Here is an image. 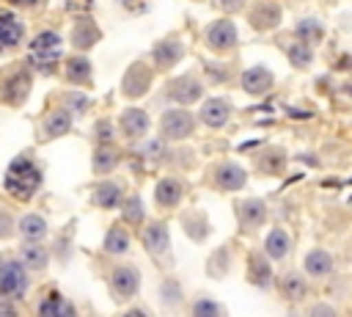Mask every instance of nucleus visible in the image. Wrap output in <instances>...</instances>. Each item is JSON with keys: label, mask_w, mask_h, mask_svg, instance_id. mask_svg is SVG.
I'll list each match as a JSON object with an SVG mask.
<instances>
[{"label": "nucleus", "mask_w": 352, "mask_h": 317, "mask_svg": "<svg viewBox=\"0 0 352 317\" xmlns=\"http://www.w3.org/2000/svg\"><path fill=\"white\" fill-rule=\"evenodd\" d=\"M60 47H63L60 36H58L55 30H44V33H38V36L30 41V55H28V61H30L33 69H38V72H52L55 63L60 61Z\"/></svg>", "instance_id": "nucleus-2"}, {"label": "nucleus", "mask_w": 352, "mask_h": 317, "mask_svg": "<svg viewBox=\"0 0 352 317\" xmlns=\"http://www.w3.org/2000/svg\"><path fill=\"white\" fill-rule=\"evenodd\" d=\"M96 141H99V143H110V141H113V124H110L107 119L96 121Z\"/></svg>", "instance_id": "nucleus-42"}, {"label": "nucleus", "mask_w": 352, "mask_h": 317, "mask_svg": "<svg viewBox=\"0 0 352 317\" xmlns=\"http://www.w3.org/2000/svg\"><path fill=\"white\" fill-rule=\"evenodd\" d=\"M289 251H292V237L286 234V229H272L264 240V254L270 259H283L289 256Z\"/></svg>", "instance_id": "nucleus-26"}, {"label": "nucleus", "mask_w": 352, "mask_h": 317, "mask_svg": "<svg viewBox=\"0 0 352 317\" xmlns=\"http://www.w3.org/2000/svg\"><path fill=\"white\" fill-rule=\"evenodd\" d=\"M256 168H258V174H264V176H278L283 168H286V152H280V149H264L261 154H258V160H256Z\"/></svg>", "instance_id": "nucleus-23"}, {"label": "nucleus", "mask_w": 352, "mask_h": 317, "mask_svg": "<svg viewBox=\"0 0 352 317\" xmlns=\"http://www.w3.org/2000/svg\"><path fill=\"white\" fill-rule=\"evenodd\" d=\"M278 289H280V295H283L286 300H292V303H294V300H302L305 292H308L305 278H302L300 273H286V276H280Z\"/></svg>", "instance_id": "nucleus-27"}, {"label": "nucleus", "mask_w": 352, "mask_h": 317, "mask_svg": "<svg viewBox=\"0 0 352 317\" xmlns=\"http://www.w3.org/2000/svg\"><path fill=\"white\" fill-rule=\"evenodd\" d=\"M118 165V149L110 143H99L94 152V171L96 174H110Z\"/></svg>", "instance_id": "nucleus-31"}, {"label": "nucleus", "mask_w": 352, "mask_h": 317, "mask_svg": "<svg viewBox=\"0 0 352 317\" xmlns=\"http://www.w3.org/2000/svg\"><path fill=\"white\" fill-rule=\"evenodd\" d=\"M22 262H25L28 267H33V270H41V267L47 265V251H44L38 243H28V245L22 248Z\"/></svg>", "instance_id": "nucleus-37"}, {"label": "nucleus", "mask_w": 352, "mask_h": 317, "mask_svg": "<svg viewBox=\"0 0 352 317\" xmlns=\"http://www.w3.org/2000/svg\"><path fill=\"white\" fill-rule=\"evenodd\" d=\"M212 179H214V187L217 190H239L245 182H248V171L242 168V165H236V163H220L217 168H214V174H212Z\"/></svg>", "instance_id": "nucleus-11"}, {"label": "nucleus", "mask_w": 352, "mask_h": 317, "mask_svg": "<svg viewBox=\"0 0 352 317\" xmlns=\"http://www.w3.org/2000/svg\"><path fill=\"white\" fill-rule=\"evenodd\" d=\"M118 124H121V132H124L129 141H135V138H140V135L148 130V116H146V110H140V108H126V110L121 113Z\"/></svg>", "instance_id": "nucleus-21"}, {"label": "nucleus", "mask_w": 352, "mask_h": 317, "mask_svg": "<svg viewBox=\"0 0 352 317\" xmlns=\"http://www.w3.org/2000/svg\"><path fill=\"white\" fill-rule=\"evenodd\" d=\"M234 212H236V221L245 232L250 229H258L264 221H267V204L261 198H245V201H236L234 204Z\"/></svg>", "instance_id": "nucleus-9"}, {"label": "nucleus", "mask_w": 352, "mask_h": 317, "mask_svg": "<svg viewBox=\"0 0 352 317\" xmlns=\"http://www.w3.org/2000/svg\"><path fill=\"white\" fill-rule=\"evenodd\" d=\"M11 6H25V8H33V6H41L44 0H8Z\"/></svg>", "instance_id": "nucleus-45"}, {"label": "nucleus", "mask_w": 352, "mask_h": 317, "mask_svg": "<svg viewBox=\"0 0 352 317\" xmlns=\"http://www.w3.org/2000/svg\"><path fill=\"white\" fill-rule=\"evenodd\" d=\"M201 124L212 127V130H220L228 119H231V102L228 99H220V96H212L201 105V113H198Z\"/></svg>", "instance_id": "nucleus-13"}, {"label": "nucleus", "mask_w": 352, "mask_h": 317, "mask_svg": "<svg viewBox=\"0 0 352 317\" xmlns=\"http://www.w3.org/2000/svg\"><path fill=\"white\" fill-rule=\"evenodd\" d=\"M63 74L69 83H77V85H91V61L82 58V55H72L63 66Z\"/></svg>", "instance_id": "nucleus-25"}, {"label": "nucleus", "mask_w": 352, "mask_h": 317, "mask_svg": "<svg viewBox=\"0 0 352 317\" xmlns=\"http://www.w3.org/2000/svg\"><path fill=\"white\" fill-rule=\"evenodd\" d=\"M160 130L168 141H182V138H190L192 130H195V116L187 113L184 108H170L162 113L160 119Z\"/></svg>", "instance_id": "nucleus-4"}, {"label": "nucleus", "mask_w": 352, "mask_h": 317, "mask_svg": "<svg viewBox=\"0 0 352 317\" xmlns=\"http://www.w3.org/2000/svg\"><path fill=\"white\" fill-rule=\"evenodd\" d=\"M0 314H16V306L11 303V298H0Z\"/></svg>", "instance_id": "nucleus-44"}, {"label": "nucleus", "mask_w": 352, "mask_h": 317, "mask_svg": "<svg viewBox=\"0 0 352 317\" xmlns=\"http://www.w3.org/2000/svg\"><path fill=\"white\" fill-rule=\"evenodd\" d=\"M124 201V185L116 182V179H107V182H99L94 187V204L102 207V209H116L118 204Z\"/></svg>", "instance_id": "nucleus-20"}, {"label": "nucleus", "mask_w": 352, "mask_h": 317, "mask_svg": "<svg viewBox=\"0 0 352 317\" xmlns=\"http://www.w3.org/2000/svg\"><path fill=\"white\" fill-rule=\"evenodd\" d=\"M41 179H44V176H41L38 163H36L30 154H19V157H14V160L8 163L6 176H3V187H6L14 198L28 201V198H33V196L38 193Z\"/></svg>", "instance_id": "nucleus-1"}, {"label": "nucleus", "mask_w": 352, "mask_h": 317, "mask_svg": "<svg viewBox=\"0 0 352 317\" xmlns=\"http://www.w3.org/2000/svg\"><path fill=\"white\" fill-rule=\"evenodd\" d=\"M121 215H124V223L140 226L143 223V201H140V196H129L124 201V207H121Z\"/></svg>", "instance_id": "nucleus-36"}, {"label": "nucleus", "mask_w": 352, "mask_h": 317, "mask_svg": "<svg viewBox=\"0 0 352 317\" xmlns=\"http://www.w3.org/2000/svg\"><path fill=\"white\" fill-rule=\"evenodd\" d=\"M217 3H220L226 11H242V6H245L248 0H217Z\"/></svg>", "instance_id": "nucleus-43"}, {"label": "nucleus", "mask_w": 352, "mask_h": 317, "mask_svg": "<svg viewBox=\"0 0 352 317\" xmlns=\"http://www.w3.org/2000/svg\"><path fill=\"white\" fill-rule=\"evenodd\" d=\"M25 39V25L16 14L3 11L0 14V55H6L8 50H14L19 41Z\"/></svg>", "instance_id": "nucleus-10"}, {"label": "nucleus", "mask_w": 352, "mask_h": 317, "mask_svg": "<svg viewBox=\"0 0 352 317\" xmlns=\"http://www.w3.org/2000/svg\"><path fill=\"white\" fill-rule=\"evenodd\" d=\"M162 152H165L162 141H148V143L143 146V157H146V163H154V165H157V160L162 157Z\"/></svg>", "instance_id": "nucleus-39"}, {"label": "nucleus", "mask_w": 352, "mask_h": 317, "mask_svg": "<svg viewBox=\"0 0 352 317\" xmlns=\"http://www.w3.org/2000/svg\"><path fill=\"white\" fill-rule=\"evenodd\" d=\"M294 36L300 39V41H305V44H319L322 39H324V25L319 22V19H300L297 25H294Z\"/></svg>", "instance_id": "nucleus-29"}, {"label": "nucleus", "mask_w": 352, "mask_h": 317, "mask_svg": "<svg viewBox=\"0 0 352 317\" xmlns=\"http://www.w3.org/2000/svg\"><path fill=\"white\" fill-rule=\"evenodd\" d=\"M226 309L220 306V303H214V300H209V298H198L195 303H192V314L195 317H217V314H223Z\"/></svg>", "instance_id": "nucleus-38"}, {"label": "nucleus", "mask_w": 352, "mask_h": 317, "mask_svg": "<svg viewBox=\"0 0 352 317\" xmlns=\"http://www.w3.org/2000/svg\"><path fill=\"white\" fill-rule=\"evenodd\" d=\"M182 226L187 229V234L192 237V240H206V234H209V221H206V215L204 212H190V215H184L182 218Z\"/></svg>", "instance_id": "nucleus-35"}, {"label": "nucleus", "mask_w": 352, "mask_h": 317, "mask_svg": "<svg viewBox=\"0 0 352 317\" xmlns=\"http://www.w3.org/2000/svg\"><path fill=\"white\" fill-rule=\"evenodd\" d=\"M206 44L217 52H226V50H234L236 47V28L231 19H214L209 28H206Z\"/></svg>", "instance_id": "nucleus-8"}, {"label": "nucleus", "mask_w": 352, "mask_h": 317, "mask_svg": "<svg viewBox=\"0 0 352 317\" xmlns=\"http://www.w3.org/2000/svg\"><path fill=\"white\" fill-rule=\"evenodd\" d=\"M63 105H69L72 110H77V113H80V110H85V108H88V99H85L82 94H63ZM69 108H66V110H69Z\"/></svg>", "instance_id": "nucleus-41"}, {"label": "nucleus", "mask_w": 352, "mask_h": 317, "mask_svg": "<svg viewBox=\"0 0 352 317\" xmlns=\"http://www.w3.org/2000/svg\"><path fill=\"white\" fill-rule=\"evenodd\" d=\"M314 47L311 44H305V41H294V44H289L286 47V58H289V63L294 66V69H308L311 63H314V52H311Z\"/></svg>", "instance_id": "nucleus-34"}, {"label": "nucleus", "mask_w": 352, "mask_h": 317, "mask_svg": "<svg viewBox=\"0 0 352 317\" xmlns=\"http://www.w3.org/2000/svg\"><path fill=\"white\" fill-rule=\"evenodd\" d=\"M28 292V265L19 259H0V298H22Z\"/></svg>", "instance_id": "nucleus-3"}, {"label": "nucleus", "mask_w": 352, "mask_h": 317, "mask_svg": "<svg viewBox=\"0 0 352 317\" xmlns=\"http://www.w3.org/2000/svg\"><path fill=\"white\" fill-rule=\"evenodd\" d=\"M179 298H182V287L176 281H165V287H162V303L170 306L173 300L179 303Z\"/></svg>", "instance_id": "nucleus-40"}, {"label": "nucleus", "mask_w": 352, "mask_h": 317, "mask_svg": "<svg viewBox=\"0 0 352 317\" xmlns=\"http://www.w3.org/2000/svg\"><path fill=\"white\" fill-rule=\"evenodd\" d=\"M302 267H305L308 276H314V278H324V276L333 270V256H330L327 251H322V248H314V251L305 254Z\"/></svg>", "instance_id": "nucleus-22"}, {"label": "nucleus", "mask_w": 352, "mask_h": 317, "mask_svg": "<svg viewBox=\"0 0 352 317\" xmlns=\"http://www.w3.org/2000/svg\"><path fill=\"white\" fill-rule=\"evenodd\" d=\"M165 96L170 102H176V105L187 108V105H192V102H198L204 96V85H201L198 77H192V72H187V74H182V77H176V80L168 83Z\"/></svg>", "instance_id": "nucleus-5"}, {"label": "nucleus", "mask_w": 352, "mask_h": 317, "mask_svg": "<svg viewBox=\"0 0 352 317\" xmlns=\"http://www.w3.org/2000/svg\"><path fill=\"white\" fill-rule=\"evenodd\" d=\"M72 41H74V47H77V50H88L91 44H96V41H99V30H96V25H94L88 17L77 19L74 33H72Z\"/></svg>", "instance_id": "nucleus-28"}, {"label": "nucleus", "mask_w": 352, "mask_h": 317, "mask_svg": "<svg viewBox=\"0 0 352 317\" xmlns=\"http://www.w3.org/2000/svg\"><path fill=\"white\" fill-rule=\"evenodd\" d=\"M151 58H154V66L157 69H170V66H176L184 58V44L179 39H173V36L170 39H162V41L154 44Z\"/></svg>", "instance_id": "nucleus-12"}, {"label": "nucleus", "mask_w": 352, "mask_h": 317, "mask_svg": "<svg viewBox=\"0 0 352 317\" xmlns=\"http://www.w3.org/2000/svg\"><path fill=\"white\" fill-rule=\"evenodd\" d=\"M19 234L28 240V243H38V240H44V234H47V221L41 218V215H25L22 221H19Z\"/></svg>", "instance_id": "nucleus-32"}, {"label": "nucleus", "mask_w": 352, "mask_h": 317, "mask_svg": "<svg viewBox=\"0 0 352 317\" xmlns=\"http://www.w3.org/2000/svg\"><path fill=\"white\" fill-rule=\"evenodd\" d=\"M140 240L146 245V251L160 259V262H168L170 259V237H168V226L162 221H151L143 232H140Z\"/></svg>", "instance_id": "nucleus-7"}, {"label": "nucleus", "mask_w": 352, "mask_h": 317, "mask_svg": "<svg viewBox=\"0 0 352 317\" xmlns=\"http://www.w3.org/2000/svg\"><path fill=\"white\" fill-rule=\"evenodd\" d=\"M248 281L258 289L272 287V265H270L267 254H258V251L248 254Z\"/></svg>", "instance_id": "nucleus-14"}, {"label": "nucleus", "mask_w": 352, "mask_h": 317, "mask_svg": "<svg viewBox=\"0 0 352 317\" xmlns=\"http://www.w3.org/2000/svg\"><path fill=\"white\" fill-rule=\"evenodd\" d=\"M248 19H250V25L256 30H272L280 22V6L278 3H270V0H261V3H256L250 8Z\"/></svg>", "instance_id": "nucleus-17"}, {"label": "nucleus", "mask_w": 352, "mask_h": 317, "mask_svg": "<svg viewBox=\"0 0 352 317\" xmlns=\"http://www.w3.org/2000/svg\"><path fill=\"white\" fill-rule=\"evenodd\" d=\"M0 218H3V215H0Z\"/></svg>", "instance_id": "nucleus-47"}, {"label": "nucleus", "mask_w": 352, "mask_h": 317, "mask_svg": "<svg viewBox=\"0 0 352 317\" xmlns=\"http://www.w3.org/2000/svg\"><path fill=\"white\" fill-rule=\"evenodd\" d=\"M28 88H30L28 69H16V72H11V77L6 80V85H0V99L8 102V105H19V102H25Z\"/></svg>", "instance_id": "nucleus-15"}, {"label": "nucleus", "mask_w": 352, "mask_h": 317, "mask_svg": "<svg viewBox=\"0 0 352 317\" xmlns=\"http://www.w3.org/2000/svg\"><path fill=\"white\" fill-rule=\"evenodd\" d=\"M38 314L41 317H72L74 314V306L60 295V292H50L41 303H38Z\"/></svg>", "instance_id": "nucleus-24"}, {"label": "nucleus", "mask_w": 352, "mask_h": 317, "mask_svg": "<svg viewBox=\"0 0 352 317\" xmlns=\"http://www.w3.org/2000/svg\"><path fill=\"white\" fill-rule=\"evenodd\" d=\"M148 85H151V72H148L146 63H132L126 69V74H124V83H121L124 94L132 96V99L135 96H143L148 91Z\"/></svg>", "instance_id": "nucleus-16"}, {"label": "nucleus", "mask_w": 352, "mask_h": 317, "mask_svg": "<svg viewBox=\"0 0 352 317\" xmlns=\"http://www.w3.org/2000/svg\"><path fill=\"white\" fill-rule=\"evenodd\" d=\"M239 83H242V88H245L248 94H264V91L272 88L275 77H272V72H270L267 66H250V69L242 72Z\"/></svg>", "instance_id": "nucleus-19"}, {"label": "nucleus", "mask_w": 352, "mask_h": 317, "mask_svg": "<svg viewBox=\"0 0 352 317\" xmlns=\"http://www.w3.org/2000/svg\"><path fill=\"white\" fill-rule=\"evenodd\" d=\"M72 130V110H55V113H50L47 119H44V135L47 138H58V135H63V132H69Z\"/></svg>", "instance_id": "nucleus-30"}, {"label": "nucleus", "mask_w": 352, "mask_h": 317, "mask_svg": "<svg viewBox=\"0 0 352 317\" xmlns=\"http://www.w3.org/2000/svg\"><path fill=\"white\" fill-rule=\"evenodd\" d=\"M140 289V270L132 265H118L110 273V292L116 300H129Z\"/></svg>", "instance_id": "nucleus-6"}, {"label": "nucleus", "mask_w": 352, "mask_h": 317, "mask_svg": "<svg viewBox=\"0 0 352 317\" xmlns=\"http://www.w3.org/2000/svg\"><path fill=\"white\" fill-rule=\"evenodd\" d=\"M104 251L107 254H126L129 251V234L121 223H113L104 234Z\"/></svg>", "instance_id": "nucleus-33"}, {"label": "nucleus", "mask_w": 352, "mask_h": 317, "mask_svg": "<svg viewBox=\"0 0 352 317\" xmlns=\"http://www.w3.org/2000/svg\"><path fill=\"white\" fill-rule=\"evenodd\" d=\"M182 196H184V182L176 179V176H165V179H160L157 187H154V201H157L160 207H165V209L176 207V204L182 201Z\"/></svg>", "instance_id": "nucleus-18"}, {"label": "nucleus", "mask_w": 352, "mask_h": 317, "mask_svg": "<svg viewBox=\"0 0 352 317\" xmlns=\"http://www.w3.org/2000/svg\"><path fill=\"white\" fill-rule=\"evenodd\" d=\"M349 185H352V179H349Z\"/></svg>", "instance_id": "nucleus-46"}]
</instances>
